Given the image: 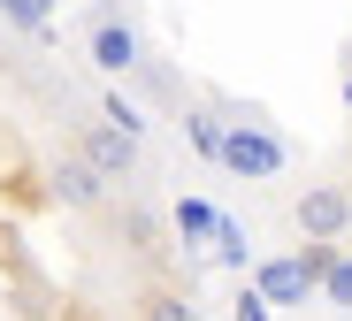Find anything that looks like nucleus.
Listing matches in <instances>:
<instances>
[{"mask_svg": "<svg viewBox=\"0 0 352 321\" xmlns=\"http://www.w3.org/2000/svg\"><path fill=\"white\" fill-rule=\"evenodd\" d=\"M291 230H299L307 245H337L352 230V191L344 184H307L299 199H291Z\"/></svg>", "mask_w": 352, "mask_h": 321, "instance_id": "1", "label": "nucleus"}, {"mask_svg": "<svg viewBox=\"0 0 352 321\" xmlns=\"http://www.w3.org/2000/svg\"><path fill=\"white\" fill-rule=\"evenodd\" d=\"M77 153H85L107 184H131V176H138V138L123 131V122H107V115H100V122H77Z\"/></svg>", "mask_w": 352, "mask_h": 321, "instance_id": "2", "label": "nucleus"}, {"mask_svg": "<svg viewBox=\"0 0 352 321\" xmlns=\"http://www.w3.org/2000/svg\"><path fill=\"white\" fill-rule=\"evenodd\" d=\"M85 61L100 77H131L138 69V31L123 23V16H100L92 31H85Z\"/></svg>", "mask_w": 352, "mask_h": 321, "instance_id": "3", "label": "nucleus"}, {"mask_svg": "<svg viewBox=\"0 0 352 321\" xmlns=\"http://www.w3.org/2000/svg\"><path fill=\"white\" fill-rule=\"evenodd\" d=\"M54 199L77 207V214H92V207H107V176L85 153H62V161H54Z\"/></svg>", "mask_w": 352, "mask_h": 321, "instance_id": "4", "label": "nucleus"}, {"mask_svg": "<svg viewBox=\"0 0 352 321\" xmlns=\"http://www.w3.org/2000/svg\"><path fill=\"white\" fill-rule=\"evenodd\" d=\"M307 283H322V276L307 268V252H299V261H268V268H261V298H268V306H299Z\"/></svg>", "mask_w": 352, "mask_h": 321, "instance_id": "5", "label": "nucleus"}, {"mask_svg": "<svg viewBox=\"0 0 352 321\" xmlns=\"http://www.w3.org/2000/svg\"><path fill=\"white\" fill-rule=\"evenodd\" d=\"M138 321H207L192 306V291H168V283H146L138 291Z\"/></svg>", "mask_w": 352, "mask_h": 321, "instance_id": "6", "label": "nucleus"}, {"mask_svg": "<svg viewBox=\"0 0 352 321\" xmlns=\"http://www.w3.org/2000/svg\"><path fill=\"white\" fill-rule=\"evenodd\" d=\"M222 168H238V176H268V168H276V146H268V138H253V131H230Z\"/></svg>", "mask_w": 352, "mask_h": 321, "instance_id": "7", "label": "nucleus"}, {"mask_svg": "<svg viewBox=\"0 0 352 321\" xmlns=\"http://www.w3.org/2000/svg\"><path fill=\"white\" fill-rule=\"evenodd\" d=\"M184 131H192L199 161H222V146H230V122H222L214 107H192V115H184Z\"/></svg>", "mask_w": 352, "mask_h": 321, "instance_id": "8", "label": "nucleus"}, {"mask_svg": "<svg viewBox=\"0 0 352 321\" xmlns=\"http://www.w3.org/2000/svg\"><path fill=\"white\" fill-rule=\"evenodd\" d=\"M322 306L352 313V252H337V261H329V276H322Z\"/></svg>", "mask_w": 352, "mask_h": 321, "instance_id": "9", "label": "nucleus"}, {"mask_svg": "<svg viewBox=\"0 0 352 321\" xmlns=\"http://www.w3.org/2000/svg\"><path fill=\"white\" fill-rule=\"evenodd\" d=\"M0 16H8V23H23V31H38V23L54 16V0H0Z\"/></svg>", "mask_w": 352, "mask_h": 321, "instance_id": "10", "label": "nucleus"}, {"mask_svg": "<svg viewBox=\"0 0 352 321\" xmlns=\"http://www.w3.org/2000/svg\"><path fill=\"white\" fill-rule=\"evenodd\" d=\"M176 230H184V237H199V230H222L207 207H176Z\"/></svg>", "mask_w": 352, "mask_h": 321, "instance_id": "11", "label": "nucleus"}, {"mask_svg": "<svg viewBox=\"0 0 352 321\" xmlns=\"http://www.w3.org/2000/svg\"><path fill=\"white\" fill-rule=\"evenodd\" d=\"M131 245H138V252H161V230H153L146 214H131Z\"/></svg>", "mask_w": 352, "mask_h": 321, "instance_id": "12", "label": "nucleus"}, {"mask_svg": "<svg viewBox=\"0 0 352 321\" xmlns=\"http://www.w3.org/2000/svg\"><path fill=\"white\" fill-rule=\"evenodd\" d=\"M230 321H268V298H261V291H245V298H238V313H230Z\"/></svg>", "mask_w": 352, "mask_h": 321, "instance_id": "13", "label": "nucleus"}, {"mask_svg": "<svg viewBox=\"0 0 352 321\" xmlns=\"http://www.w3.org/2000/svg\"><path fill=\"white\" fill-rule=\"evenodd\" d=\"M344 100H352V77H344Z\"/></svg>", "mask_w": 352, "mask_h": 321, "instance_id": "14", "label": "nucleus"}]
</instances>
